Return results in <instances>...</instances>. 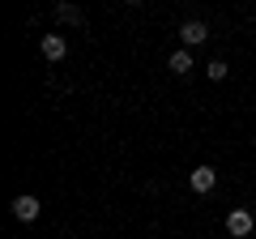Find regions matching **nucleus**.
<instances>
[{
    "mask_svg": "<svg viewBox=\"0 0 256 239\" xmlns=\"http://www.w3.org/2000/svg\"><path fill=\"white\" fill-rule=\"evenodd\" d=\"M38 47H43V56L52 60V64H56V60H64V52H68L64 34H43V43H38Z\"/></svg>",
    "mask_w": 256,
    "mask_h": 239,
    "instance_id": "39448f33",
    "label": "nucleus"
},
{
    "mask_svg": "<svg viewBox=\"0 0 256 239\" xmlns=\"http://www.w3.org/2000/svg\"><path fill=\"white\" fill-rule=\"evenodd\" d=\"M180 38H184V47H201L205 38H210V26H205V22H184Z\"/></svg>",
    "mask_w": 256,
    "mask_h": 239,
    "instance_id": "7ed1b4c3",
    "label": "nucleus"
},
{
    "mask_svg": "<svg viewBox=\"0 0 256 239\" xmlns=\"http://www.w3.org/2000/svg\"><path fill=\"white\" fill-rule=\"evenodd\" d=\"M56 18L68 26H82V9H73V4H56Z\"/></svg>",
    "mask_w": 256,
    "mask_h": 239,
    "instance_id": "0eeeda50",
    "label": "nucleus"
},
{
    "mask_svg": "<svg viewBox=\"0 0 256 239\" xmlns=\"http://www.w3.org/2000/svg\"><path fill=\"white\" fill-rule=\"evenodd\" d=\"M38 210H43L38 196H18V201H13V218H18V222H34Z\"/></svg>",
    "mask_w": 256,
    "mask_h": 239,
    "instance_id": "20e7f679",
    "label": "nucleus"
},
{
    "mask_svg": "<svg viewBox=\"0 0 256 239\" xmlns=\"http://www.w3.org/2000/svg\"><path fill=\"white\" fill-rule=\"evenodd\" d=\"M205 73H210V82H222L230 68H226V60H210V64H205Z\"/></svg>",
    "mask_w": 256,
    "mask_h": 239,
    "instance_id": "6e6552de",
    "label": "nucleus"
},
{
    "mask_svg": "<svg viewBox=\"0 0 256 239\" xmlns=\"http://www.w3.org/2000/svg\"><path fill=\"white\" fill-rule=\"evenodd\" d=\"M252 226H256L252 210H230V214H226V230H230L235 239H248V235H252Z\"/></svg>",
    "mask_w": 256,
    "mask_h": 239,
    "instance_id": "f257e3e1",
    "label": "nucleus"
},
{
    "mask_svg": "<svg viewBox=\"0 0 256 239\" xmlns=\"http://www.w3.org/2000/svg\"><path fill=\"white\" fill-rule=\"evenodd\" d=\"M214 184H218V171H214V166H196V171L188 175V188L196 196H205V192H214Z\"/></svg>",
    "mask_w": 256,
    "mask_h": 239,
    "instance_id": "f03ea898",
    "label": "nucleus"
},
{
    "mask_svg": "<svg viewBox=\"0 0 256 239\" xmlns=\"http://www.w3.org/2000/svg\"><path fill=\"white\" fill-rule=\"evenodd\" d=\"M166 68H171V73H192V56H188V47H180V52H171V60H166Z\"/></svg>",
    "mask_w": 256,
    "mask_h": 239,
    "instance_id": "423d86ee",
    "label": "nucleus"
}]
</instances>
